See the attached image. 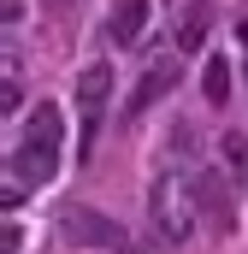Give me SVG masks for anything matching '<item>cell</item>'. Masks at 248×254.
Here are the masks:
<instances>
[{"instance_id":"obj_1","label":"cell","mask_w":248,"mask_h":254,"mask_svg":"<svg viewBox=\"0 0 248 254\" xmlns=\"http://www.w3.org/2000/svg\"><path fill=\"white\" fill-rule=\"evenodd\" d=\"M60 136H65L60 107L42 101V107L24 119V136L12 142V166H6V178H18L24 190H42V184L60 172Z\"/></svg>"},{"instance_id":"obj_2","label":"cell","mask_w":248,"mask_h":254,"mask_svg":"<svg viewBox=\"0 0 248 254\" xmlns=\"http://www.w3.org/2000/svg\"><path fill=\"white\" fill-rule=\"evenodd\" d=\"M195 213H201L195 184H184L178 172H166V178L154 184V195H148V225H154V237H160L166 249L189 243V231H195Z\"/></svg>"},{"instance_id":"obj_3","label":"cell","mask_w":248,"mask_h":254,"mask_svg":"<svg viewBox=\"0 0 248 254\" xmlns=\"http://www.w3.org/2000/svg\"><path fill=\"white\" fill-rule=\"evenodd\" d=\"M60 237L77 243V249H130V237H124L119 219H107V213H95L83 201H65L60 207Z\"/></svg>"},{"instance_id":"obj_4","label":"cell","mask_w":248,"mask_h":254,"mask_svg":"<svg viewBox=\"0 0 248 254\" xmlns=\"http://www.w3.org/2000/svg\"><path fill=\"white\" fill-rule=\"evenodd\" d=\"M107 101H113V71H107L101 60L83 65V77H77V119H83L77 154H83V160L95 154V130H101V119H107Z\"/></svg>"},{"instance_id":"obj_5","label":"cell","mask_w":248,"mask_h":254,"mask_svg":"<svg viewBox=\"0 0 248 254\" xmlns=\"http://www.w3.org/2000/svg\"><path fill=\"white\" fill-rule=\"evenodd\" d=\"M195 201H201V219L207 225H231V207H237V178L219 172V166H201L195 172Z\"/></svg>"},{"instance_id":"obj_6","label":"cell","mask_w":248,"mask_h":254,"mask_svg":"<svg viewBox=\"0 0 248 254\" xmlns=\"http://www.w3.org/2000/svg\"><path fill=\"white\" fill-rule=\"evenodd\" d=\"M172 83H178V54H160V60L142 71V83L130 89V101H124V119H142L160 95H172Z\"/></svg>"},{"instance_id":"obj_7","label":"cell","mask_w":248,"mask_h":254,"mask_svg":"<svg viewBox=\"0 0 248 254\" xmlns=\"http://www.w3.org/2000/svg\"><path fill=\"white\" fill-rule=\"evenodd\" d=\"M207 36H213V0H184V12L172 24V48L178 54H201Z\"/></svg>"},{"instance_id":"obj_8","label":"cell","mask_w":248,"mask_h":254,"mask_svg":"<svg viewBox=\"0 0 248 254\" xmlns=\"http://www.w3.org/2000/svg\"><path fill=\"white\" fill-rule=\"evenodd\" d=\"M142 24H148V0H113V12H107V42H113V48H130V42L142 36Z\"/></svg>"},{"instance_id":"obj_9","label":"cell","mask_w":248,"mask_h":254,"mask_svg":"<svg viewBox=\"0 0 248 254\" xmlns=\"http://www.w3.org/2000/svg\"><path fill=\"white\" fill-rule=\"evenodd\" d=\"M201 95H207L213 107H225V101H231V65H225V54H213V60H207V71H201Z\"/></svg>"},{"instance_id":"obj_10","label":"cell","mask_w":248,"mask_h":254,"mask_svg":"<svg viewBox=\"0 0 248 254\" xmlns=\"http://www.w3.org/2000/svg\"><path fill=\"white\" fill-rule=\"evenodd\" d=\"M219 154H225V172L243 184V178H248V136H243V130H231V136L219 142Z\"/></svg>"},{"instance_id":"obj_11","label":"cell","mask_w":248,"mask_h":254,"mask_svg":"<svg viewBox=\"0 0 248 254\" xmlns=\"http://www.w3.org/2000/svg\"><path fill=\"white\" fill-rule=\"evenodd\" d=\"M172 160H195V125H189V119L172 130Z\"/></svg>"},{"instance_id":"obj_12","label":"cell","mask_w":248,"mask_h":254,"mask_svg":"<svg viewBox=\"0 0 248 254\" xmlns=\"http://www.w3.org/2000/svg\"><path fill=\"white\" fill-rule=\"evenodd\" d=\"M0 113H6V119L18 113V77H12V71H6V83H0Z\"/></svg>"},{"instance_id":"obj_13","label":"cell","mask_w":248,"mask_h":254,"mask_svg":"<svg viewBox=\"0 0 248 254\" xmlns=\"http://www.w3.org/2000/svg\"><path fill=\"white\" fill-rule=\"evenodd\" d=\"M0 18H6V30H18V18H24V0H0Z\"/></svg>"}]
</instances>
